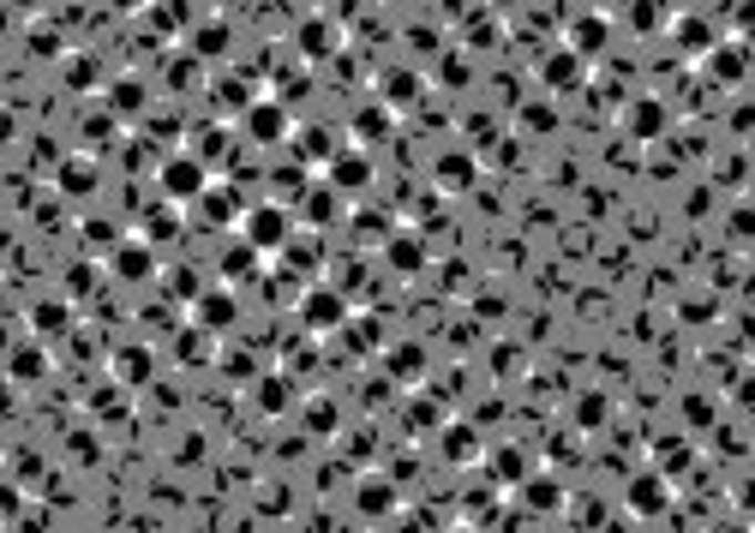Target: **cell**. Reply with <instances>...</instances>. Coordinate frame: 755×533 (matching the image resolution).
I'll use <instances>...</instances> for the list:
<instances>
[{"label": "cell", "instance_id": "1", "mask_svg": "<svg viewBox=\"0 0 755 533\" xmlns=\"http://www.w3.org/2000/svg\"><path fill=\"white\" fill-rule=\"evenodd\" d=\"M241 246H252L258 258H283V252L294 246V204H252V211L241 216Z\"/></svg>", "mask_w": 755, "mask_h": 533}, {"label": "cell", "instance_id": "2", "mask_svg": "<svg viewBox=\"0 0 755 533\" xmlns=\"http://www.w3.org/2000/svg\"><path fill=\"white\" fill-rule=\"evenodd\" d=\"M211 168H204L192 151H174V156H162V168H156V192H162V204H174V211H186V204H198L204 192H211Z\"/></svg>", "mask_w": 755, "mask_h": 533}, {"label": "cell", "instance_id": "3", "mask_svg": "<svg viewBox=\"0 0 755 533\" xmlns=\"http://www.w3.org/2000/svg\"><path fill=\"white\" fill-rule=\"evenodd\" d=\"M672 37H677V54H684V61H695V66H702L707 54H714V49H720V42L732 37V31H725V24L714 19V12L690 7V12H672Z\"/></svg>", "mask_w": 755, "mask_h": 533}, {"label": "cell", "instance_id": "4", "mask_svg": "<svg viewBox=\"0 0 755 533\" xmlns=\"http://www.w3.org/2000/svg\"><path fill=\"white\" fill-rule=\"evenodd\" d=\"M241 132L252 144H264V151H271V144H288L294 139V114H288V102H276V96H258L246 109V121H241Z\"/></svg>", "mask_w": 755, "mask_h": 533}, {"label": "cell", "instance_id": "5", "mask_svg": "<svg viewBox=\"0 0 755 533\" xmlns=\"http://www.w3.org/2000/svg\"><path fill=\"white\" fill-rule=\"evenodd\" d=\"M300 324H306V330H348V300H343V288H330V283H313V288H306L300 294Z\"/></svg>", "mask_w": 755, "mask_h": 533}, {"label": "cell", "instance_id": "6", "mask_svg": "<svg viewBox=\"0 0 755 533\" xmlns=\"http://www.w3.org/2000/svg\"><path fill=\"white\" fill-rule=\"evenodd\" d=\"M605 37H612V19H605V12H594V7L564 12V49H570V54L594 61V54L605 49Z\"/></svg>", "mask_w": 755, "mask_h": 533}, {"label": "cell", "instance_id": "7", "mask_svg": "<svg viewBox=\"0 0 755 533\" xmlns=\"http://www.w3.org/2000/svg\"><path fill=\"white\" fill-rule=\"evenodd\" d=\"M540 84H545V91H552V96H570V91H582V79H588V61H582V54H570L564 49V42H558V49H545L540 54Z\"/></svg>", "mask_w": 755, "mask_h": 533}, {"label": "cell", "instance_id": "8", "mask_svg": "<svg viewBox=\"0 0 755 533\" xmlns=\"http://www.w3.org/2000/svg\"><path fill=\"white\" fill-rule=\"evenodd\" d=\"M749 66H755V61H749V42H744V37H725L720 49H714V54H707V61H702V72H707V79L720 84V91H732V84H744V79H749Z\"/></svg>", "mask_w": 755, "mask_h": 533}, {"label": "cell", "instance_id": "9", "mask_svg": "<svg viewBox=\"0 0 755 533\" xmlns=\"http://www.w3.org/2000/svg\"><path fill=\"white\" fill-rule=\"evenodd\" d=\"M109 270L121 276V283H151L156 276V246L144 240V234H126V240L109 252Z\"/></svg>", "mask_w": 755, "mask_h": 533}, {"label": "cell", "instance_id": "10", "mask_svg": "<svg viewBox=\"0 0 755 533\" xmlns=\"http://www.w3.org/2000/svg\"><path fill=\"white\" fill-rule=\"evenodd\" d=\"M665 503H672V485H665L660 468H642V473L624 485V510H630V515H660Z\"/></svg>", "mask_w": 755, "mask_h": 533}, {"label": "cell", "instance_id": "11", "mask_svg": "<svg viewBox=\"0 0 755 533\" xmlns=\"http://www.w3.org/2000/svg\"><path fill=\"white\" fill-rule=\"evenodd\" d=\"M294 42H300L306 61H330V54L343 49V19H330V12H313V19L300 24V37H294Z\"/></svg>", "mask_w": 755, "mask_h": 533}, {"label": "cell", "instance_id": "12", "mask_svg": "<svg viewBox=\"0 0 755 533\" xmlns=\"http://www.w3.org/2000/svg\"><path fill=\"white\" fill-rule=\"evenodd\" d=\"M366 181H373V156H366L360 144H354V151H343L330 168H324V186H330L336 198H343V192H366Z\"/></svg>", "mask_w": 755, "mask_h": 533}, {"label": "cell", "instance_id": "13", "mask_svg": "<svg viewBox=\"0 0 755 533\" xmlns=\"http://www.w3.org/2000/svg\"><path fill=\"white\" fill-rule=\"evenodd\" d=\"M432 181H438V192H473V181H480V156L473 151H443L432 162Z\"/></svg>", "mask_w": 755, "mask_h": 533}, {"label": "cell", "instance_id": "14", "mask_svg": "<svg viewBox=\"0 0 755 533\" xmlns=\"http://www.w3.org/2000/svg\"><path fill=\"white\" fill-rule=\"evenodd\" d=\"M516 503H522L528 515H558L564 510V485H558L552 473H528V480L516 485Z\"/></svg>", "mask_w": 755, "mask_h": 533}, {"label": "cell", "instance_id": "15", "mask_svg": "<svg viewBox=\"0 0 755 533\" xmlns=\"http://www.w3.org/2000/svg\"><path fill=\"white\" fill-rule=\"evenodd\" d=\"M192 318H198L211 336H222V330H234V324H241V300H234L228 288H204V300L192 306Z\"/></svg>", "mask_w": 755, "mask_h": 533}, {"label": "cell", "instance_id": "16", "mask_svg": "<svg viewBox=\"0 0 755 533\" xmlns=\"http://www.w3.org/2000/svg\"><path fill=\"white\" fill-rule=\"evenodd\" d=\"M665 126H672V114H665L660 96H635L630 109H624V132H630V139H660Z\"/></svg>", "mask_w": 755, "mask_h": 533}, {"label": "cell", "instance_id": "17", "mask_svg": "<svg viewBox=\"0 0 755 533\" xmlns=\"http://www.w3.org/2000/svg\"><path fill=\"white\" fill-rule=\"evenodd\" d=\"M192 211H198V216L216 228V222H241V216L252 211V204H241V192H234V181H216V186L204 192L198 204H192Z\"/></svg>", "mask_w": 755, "mask_h": 533}, {"label": "cell", "instance_id": "18", "mask_svg": "<svg viewBox=\"0 0 755 533\" xmlns=\"http://www.w3.org/2000/svg\"><path fill=\"white\" fill-rule=\"evenodd\" d=\"M384 264H390L396 276H420L426 270V240L420 234H390V240H384Z\"/></svg>", "mask_w": 755, "mask_h": 533}, {"label": "cell", "instance_id": "19", "mask_svg": "<svg viewBox=\"0 0 755 533\" xmlns=\"http://www.w3.org/2000/svg\"><path fill=\"white\" fill-rule=\"evenodd\" d=\"M144 109H151V91H144V79H132V72H126V79L109 84V114H114V121H139Z\"/></svg>", "mask_w": 755, "mask_h": 533}, {"label": "cell", "instance_id": "20", "mask_svg": "<svg viewBox=\"0 0 755 533\" xmlns=\"http://www.w3.org/2000/svg\"><path fill=\"white\" fill-rule=\"evenodd\" d=\"M384 366H390L396 383H420L426 378V348L420 342H396L390 353H384Z\"/></svg>", "mask_w": 755, "mask_h": 533}, {"label": "cell", "instance_id": "21", "mask_svg": "<svg viewBox=\"0 0 755 533\" xmlns=\"http://www.w3.org/2000/svg\"><path fill=\"white\" fill-rule=\"evenodd\" d=\"M252 102H258V91H246L241 72H222V79H216V109H222V114H241V121H246Z\"/></svg>", "mask_w": 755, "mask_h": 533}, {"label": "cell", "instance_id": "22", "mask_svg": "<svg viewBox=\"0 0 755 533\" xmlns=\"http://www.w3.org/2000/svg\"><path fill=\"white\" fill-rule=\"evenodd\" d=\"M102 181H96V162H84V156H72L61 162V198H91Z\"/></svg>", "mask_w": 755, "mask_h": 533}, {"label": "cell", "instance_id": "23", "mask_svg": "<svg viewBox=\"0 0 755 533\" xmlns=\"http://www.w3.org/2000/svg\"><path fill=\"white\" fill-rule=\"evenodd\" d=\"M443 455H450V462H480V438H473V420H450V426H443Z\"/></svg>", "mask_w": 755, "mask_h": 533}, {"label": "cell", "instance_id": "24", "mask_svg": "<svg viewBox=\"0 0 755 533\" xmlns=\"http://www.w3.org/2000/svg\"><path fill=\"white\" fill-rule=\"evenodd\" d=\"M300 216H306V222H336V216H343V198H336V192L318 181V186L300 198V211H294V222H300Z\"/></svg>", "mask_w": 755, "mask_h": 533}, {"label": "cell", "instance_id": "25", "mask_svg": "<svg viewBox=\"0 0 755 533\" xmlns=\"http://www.w3.org/2000/svg\"><path fill=\"white\" fill-rule=\"evenodd\" d=\"M139 19H144V24H151V31H156V42H174V37L186 31V19H181V12H174V7H144Z\"/></svg>", "mask_w": 755, "mask_h": 533}, {"label": "cell", "instance_id": "26", "mask_svg": "<svg viewBox=\"0 0 755 533\" xmlns=\"http://www.w3.org/2000/svg\"><path fill=\"white\" fill-rule=\"evenodd\" d=\"M528 473H534V468H528V455H516V450H498L492 455V480L498 485H522Z\"/></svg>", "mask_w": 755, "mask_h": 533}, {"label": "cell", "instance_id": "27", "mask_svg": "<svg viewBox=\"0 0 755 533\" xmlns=\"http://www.w3.org/2000/svg\"><path fill=\"white\" fill-rule=\"evenodd\" d=\"M420 96V79H414V72H390V84H384V109H408V102Z\"/></svg>", "mask_w": 755, "mask_h": 533}, {"label": "cell", "instance_id": "28", "mask_svg": "<svg viewBox=\"0 0 755 533\" xmlns=\"http://www.w3.org/2000/svg\"><path fill=\"white\" fill-rule=\"evenodd\" d=\"M390 121H396V114L384 109V102H378V109H360V121H354V126H360V151L373 139H390Z\"/></svg>", "mask_w": 755, "mask_h": 533}, {"label": "cell", "instance_id": "29", "mask_svg": "<svg viewBox=\"0 0 755 533\" xmlns=\"http://www.w3.org/2000/svg\"><path fill=\"white\" fill-rule=\"evenodd\" d=\"M7 366H12V383H37L42 372H49V360H42L37 348H19V353H12Z\"/></svg>", "mask_w": 755, "mask_h": 533}, {"label": "cell", "instance_id": "30", "mask_svg": "<svg viewBox=\"0 0 755 533\" xmlns=\"http://www.w3.org/2000/svg\"><path fill=\"white\" fill-rule=\"evenodd\" d=\"M360 510H366V515H373V510H378V515H384V510H396V485L366 480V485H360Z\"/></svg>", "mask_w": 755, "mask_h": 533}, {"label": "cell", "instance_id": "31", "mask_svg": "<svg viewBox=\"0 0 755 533\" xmlns=\"http://www.w3.org/2000/svg\"><path fill=\"white\" fill-rule=\"evenodd\" d=\"M258 252L252 246H241V252H228V258H222V276H228V283H246V270H258Z\"/></svg>", "mask_w": 755, "mask_h": 533}, {"label": "cell", "instance_id": "32", "mask_svg": "<svg viewBox=\"0 0 755 533\" xmlns=\"http://www.w3.org/2000/svg\"><path fill=\"white\" fill-rule=\"evenodd\" d=\"M516 126H540V132H552V126H558V109H552V102H528V109L516 114Z\"/></svg>", "mask_w": 755, "mask_h": 533}, {"label": "cell", "instance_id": "33", "mask_svg": "<svg viewBox=\"0 0 755 533\" xmlns=\"http://www.w3.org/2000/svg\"><path fill=\"white\" fill-rule=\"evenodd\" d=\"M114 126H121V121H114L109 109H102L96 121H91V114H84V139H96V144H109V139H114Z\"/></svg>", "mask_w": 755, "mask_h": 533}, {"label": "cell", "instance_id": "34", "mask_svg": "<svg viewBox=\"0 0 755 533\" xmlns=\"http://www.w3.org/2000/svg\"><path fill=\"white\" fill-rule=\"evenodd\" d=\"M121 378L144 383V378H151V353H121Z\"/></svg>", "mask_w": 755, "mask_h": 533}, {"label": "cell", "instance_id": "35", "mask_svg": "<svg viewBox=\"0 0 755 533\" xmlns=\"http://www.w3.org/2000/svg\"><path fill=\"white\" fill-rule=\"evenodd\" d=\"M67 306H37V330H67Z\"/></svg>", "mask_w": 755, "mask_h": 533}, {"label": "cell", "instance_id": "36", "mask_svg": "<svg viewBox=\"0 0 755 533\" xmlns=\"http://www.w3.org/2000/svg\"><path fill=\"white\" fill-rule=\"evenodd\" d=\"M438 79H443V84H450V91H462V79H468V66H462V61H443V66H438Z\"/></svg>", "mask_w": 755, "mask_h": 533}, {"label": "cell", "instance_id": "37", "mask_svg": "<svg viewBox=\"0 0 755 533\" xmlns=\"http://www.w3.org/2000/svg\"><path fill=\"white\" fill-rule=\"evenodd\" d=\"M575 413H582V420H575V426H600V413H605V402H600V396H588V402L575 408Z\"/></svg>", "mask_w": 755, "mask_h": 533}, {"label": "cell", "instance_id": "38", "mask_svg": "<svg viewBox=\"0 0 755 533\" xmlns=\"http://www.w3.org/2000/svg\"><path fill=\"white\" fill-rule=\"evenodd\" d=\"M31 49L37 54H61V42H54V31H31Z\"/></svg>", "mask_w": 755, "mask_h": 533}, {"label": "cell", "instance_id": "39", "mask_svg": "<svg viewBox=\"0 0 755 533\" xmlns=\"http://www.w3.org/2000/svg\"><path fill=\"white\" fill-rule=\"evenodd\" d=\"M12 510H19V492H12V485H0V522H12Z\"/></svg>", "mask_w": 755, "mask_h": 533}, {"label": "cell", "instance_id": "40", "mask_svg": "<svg viewBox=\"0 0 755 533\" xmlns=\"http://www.w3.org/2000/svg\"><path fill=\"white\" fill-rule=\"evenodd\" d=\"M264 402H271V408H276V402H288V383H276V378H264Z\"/></svg>", "mask_w": 755, "mask_h": 533}, {"label": "cell", "instance_id": "41", "mask_svg": "<svg viewBox=\"0 0 755 533\" xmlns=\"http://www.w3.org/2000/svg\"><path fill=\"white\" fill-rule=\"evenodd\" d=\"M12 408V383H0V413H7Z\"/></svg>", "mask_w": 755, "mask_h": 533}, {"label": "cell", "instance_id": "42", "mask_svg": "<svg viewBox=\"0 0 755 533\" xmlns=\"http://www.w3.org/2000/svg\"><path fill=\"white\" fill-rule=\"evenodd\" d=\"M720 533H749V527H744V522H732V527H720Z\"/></svg>", "mask_w": 755, "mask_h": 533}, {"label": "cell", "instance_id": "43", "mask_svg": "<svg viewBox=\"0 0 755 533\" xmlns=\"http://www.w3.org/2000/svg\"><path fill=\"white\" fill-rule=\"evenodd\" d=\"M605 533H635V527H624V522H618V527H605Z\"/></svg>", "mask_w": 755, "mask_h": 533}, {"label": "cell", "instance_id": "44", "mask_svg": "<svg viewBox=\"0 0 755 533\" xmlns=\"http://www.w3.org/2000/svg\"><path fill=\"white\" fill-rule=\"evenodd\" d=\"M443 533H473V527H468V522H462V527H443Z\"/></svg>", "mask_w": 755, "mask_h": 533}, {"label": "cell", "instance_id": "45", "mask_svg": "<svg viewBox=\"0 0 755 533\" xmlns=\"http://www.w3.org/2000/svg\"><path fill=\"white\" fill-rule=\"evenodd\" d=\"M552 533H575V527H552Z\"/></svg>", "mask_w": 755, "mask_h": 533}]
</instances>
